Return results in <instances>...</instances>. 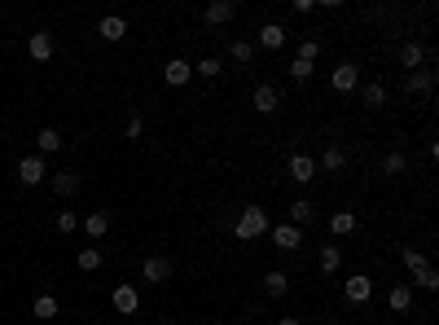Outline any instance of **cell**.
<instances>
[{
    "label": "cell",
    "mask_w": 439,
    "mask_h": 325,
    "mask_svg": "<svg viewBox=\"0 0 439 325\" xmlns=\"http://www.w3.org/2000/svg\"><path fill=\"white\" fill-rule=\"evenodd\" d=\"M273 229V220H268V211L264 207H242L238 211V220H233V233H238V242H255V238H264Z\"/></svg>",
    "instance_id": "cell-1"
},
{
    "label": "cell",
    "mask_w": 439,
    "mask_h": 325,
    "mask_svg": "<svg viewBox=\"0 0 439 325\" xmlns=\"http://www.w3.org/2000/svg\"><path fill=\"white\" fill-rule=\"evenodd\" d=\"M110 304H115L119 316H132V312L141 308V290H137L132 282H119V286L110 290Z\"/></svg>",
    "instance_id": "cell-2"
},
{
    "label": "cell",
    "mask_w": 439,
    "mask_h": 325,
    "mask_svg": "<svg viewBox=\"0 0 439 325\" xmlns=\"http://www.w3.org/2000/svg\"><path fill=\"white\" fill-rule=\"evenodd\" d=\"M329 88L334 92H356L360 88V66L356 62H339V66L329 70Z\"/></svg>",
    "instance_id": "cell-3"
},
{
    "label": "cell",
    "mask_w": 439,
    "mask_h": 325,
    "mask_svg": "<svg viewBox=\"0 0 439 325\" xmlns=\"http://www.w3.org/2000/svg\"><path fill=\"white\" fill-rule=\"evenodd\" d=\"M286 40H290V31L281 27V22H264L260 36H255L250 44H255V48H268V53H277V48H286Z\"/></svg>",
    "instance_id": "cell-4"
},
{
    "label": "cell",
    "mask_w": 439,
    "mask_h": 325,
    "mask_svg": "<svg viewBox=\"0 0 439 325\" xmlns=\"http://www.w3.org/2000/svg\"><path fill=\"white\" fill-rule=\"evenodd\" d=\"M343 294H347V304H369V299H374V277L351 272V277L343 282Z\"/></svg>",
    "instance_id": "cell-5"
},
{
    "label": "cell",
    "mask_w": 439,
    "mask_h": 325,
    "mask_svg": "<svg viewBox=\"0 0 439 325\" xmlns=\"http://www.w3.org/2000/svg\"><path fill=\"white\" fill-rule=\"evenodd\" d=\"M18 181L22 185H44L48 181V167H44V154H27L18 163Z\"/></svg>",
    "instance_id": "cell-6"
},
{
    "label": "cell",
    "mask_w": 439,
    "mask_h": 325,
    "mask_svg": "<svg viewBox=\"0 0 439 325\" xmlns=\"http://www.w3.org/2000/svg\"><path fill=\"white\" fill-rule=\"evenodd\" d=\"M141 277H145L149 286H167V282H171V260H167V255H149L145 268H141Z\"/></svg>",
    "instance_id": "cell-7"
},
{
    "label": "cell",
    "mask_w": 439,
    "mask_h": 325,
    "mask_svg": "<svg viewBox=\"0 0 439 325\" xmlns=\"http://www.w3.org/2000/svg\"><path fill=\"white\" fill-rule=\"evenodd\" d=\"M250 106L260 110V114H277V110H281V92H277L273 84H255V92H250Z\"/></svg>",
    "instance_id": "cell-8"
},
{
    "label": "cell",
    "mask_w": 439,
    "mask_h": 325,
    "mask_svg": "<svg viewBox=\"0 0 439 325\" xmlns=\"http://www.w3.org/2000/svg\"><path fill=\"white\" fill-rule=\"evenodd\" d=\"M233 18H238V5H233V0H216V5L202 9V22H206V27H224V22H233Z\"/></svg>",
    "instance_id": "cell-9"
},
{
    "label": "cell",
    "mask_w": 439,
    "mask_h": 325,
    "mask_svg": "<svg viewBox=\"0 0 439 325\" xmlns=\"http://www.w3.org/2000/svg\"><path fill=\"white\" fill-rule=\"evenodd\" d=\"M400 62H404V70H422V66L430 62V48H426L422 40H408V44L400 48Z\"/></svg>",
    "instance_id": "cell-10"
},
{
    "label": "cell",
    "mask_w": 439,
    "mask_h": 325,
    "mask_svg": "<svg viewBox=\"0 0 439 325\" xmlns=\"http://www.w3.org/2000/svg\"><path fill=\"white\" fill-rule=\"evenodd\" d=\"M273 246H277V251H299V246H303V229H295V224H277V229H273Z\"/></svg>",
    "instance_id": "cell-11"
},
{
    "label": "cell",
    "mask_w": 439,
    "mask_h": 325,
    "mask_svg": "<svg viewBox=\"0 0 439 325\" xmlns=\"http://www.w3.org/2000/svg\"><path fill=\"white\" fill-rule=\"evenodd\" d=\"M163 80H167L171 88H185V84L194 80V66H189L185 58H171V62L163 66Z\"/></svg>",
    "instance_id": "cell-12"
},
{
    "label": "cell",
    "mask_w": 439,
    "mask_h": 325,
    "mask_svg": "<svg viewBox=\"0 0 439 325\" xmlns=\"http://www.w3.org/2000/svg\"><path fill=\"white\" fill-rule=\"evenodd\" d=\"M97 36H101V40H106V44H119V40L127 36V22H123L119 14H106V18H101V22H97Z\"/></svg>",
    "instance_id": "cell-13"
},
{
    "label": "cell",
    "mask_w": 439,
    "mask_h": 325,
    "mask_svg": "<svg viewBox=\"0 0 439 325\" xmlns=\"http://www.w3.org/2000/svg\"><path fill=\"white\" fill-rule=\"evenodd\" d=\"M53 31H36L31 40H27V53H31V62H48V58H53Z\"/></svg>",
    "instance_id": "cell-14"
},
{
    "label": "cell",
    "mask_w": 439,
    "mask_h": 325,
    "mask_svg": "<svg viewBox=\"0 0 439 325\" xmlns=\"http://www.w3.org/2000/svg\"><path fill=\"white\" fill-rule=\"evenodd\" d=\"M317 171H321V167H317V159H307V154H295V159H290V181H295V185L317 181Z\"/></svg>",
    "instance_id": "cell-15"
},
{
    "label": "cell",
    "mask_w": 439,
    "mask_h": 325,
    "mask_svg": "<svg viewBox=\"0 0 439 325\" xmlns=\"http://www.w3.org/2000/svg\"><path fill=\"white\" fill-rule=\"evenodd\" d=\"M80 229H84L92 242H97V238H106V233H110V211H88V215L80 220Z\"/></svg>",
    "instance_id": "cell-16"
},
{
    "label": "cell",
    "mask_w": 439,
    "mask_h": 325,
    "mask_svg": "<svg viewBox=\"0 0 439 325\" xmlns=\"http://www.w3.org/2000/svg\"><path fill=\"white\" fill-rule=\"evenodd\" d=\"M435 88V70H408L404 75V92L418 97V92H430Z\"/></svg>",
    "instance_id": "cell-17"
},
{
    "label": "cell",
    "mask_w": 439,
    "mask_h": 325,
    "mask_svg": "<svg viewBox=\"0 0 439 325\" xmlns=\"http://www.w3.org/2000/svg\"><path fill=\"white\" fill-rule=\"evenodd\" d=\"M48 185H53V193H58V198L80 193V176H75V171H48Z\"/></svg>",
    "instance_id": "cell-18"
},
{
    "label": "cell",
    "mask_w": 439,
    "mask_h": 325,
    "mask_svg": "<svg viewBox=\"0 0 439 325\" xmlns=\"http://www.w3.org/2000/svg\"><path fill=\"white\" fill-rule=\"evenodd\" d=\"M286 224H295V229H303V224H312V215H317V207L312 203H307V198H295V203L286 207Z\"/></svg>",
    "instance_id": "cell-19"
},
{
    "label": "cell",
    "mask_w": 439,
    "mask_h": 325,
    "mask_svg": "<svg viewBox=\"0 0 439 325\" xmlns=\"http://www.w3.org/2000/svg\"><path fill=\"white\" fill-rule=\"evenodd\" d=\"M356 224H360L356 211H334V215H329V233H334V238H351Z\"/></svg>",
    "instance_id": "cell-20"
},
{
    "label": "cell",
    "mask_w": 439,
    "mask_h": 325,
    "mask_svg": "<svg viewBox=\"0 0 439 325\" xmlns=\"http://www.w3.org/2000/svg\"><path fill=\"white\" fill-rule=\"evenodd\" d=\"M356 92H360V106H365V110H382L386 106V88L382 84H360Z\"/></svg>",
    "instance_id": "cell-21"
},
{
    "label": "cell",
    "mask_w": 439,
    "mask_h": 325,
    "mask_svg": "<svg viewBox=\"0 0 439 325\" xmlns=\"http://www.w3.org/2000/svg\"><path fill=\"white\" fill-rule=\"evenodd\" d=\"M317 167H325V171H343V167H347V149H343V145H325V154H321Z\"/></svg>",
    "instance_id": "cell-22"
},
{
    "label": "cell",
    "mask_w": 439,
    "mask_h": 325,
    "mask_svg": "<svg viewBox=\"0 0 439 325\" xmlns=\"http://www.w3.org/2000/svg\"><path fill=\"white\" fill-rule=\"evenodd\" d=\"M31 312L40 316V321H58V312H62V304L53 294H36V304H31Z\"/></svg>",
    "instance_id": "cell-23"
},
{
    "label": "cell",
    "mask_w": 439,
    "mask_h": 325,
    "mask_svg": "<svg viewBox=\"0 0 439 325\" xmlns=\"http://www.w3.org/2000/svg\"><path fill=\"white\" fill-rule=\"evenodd\" d=\"M386 304H391V312H408L413 308V286H391Z\"/></svg>",
    "instance_id": "cell-24"
},
{
    "label": "cell",
    "mask_w": 439,
    "mask_h": 325,
    "mask_svg": "<svg viewBox=\"0 0 439 325\" xmlns=\"http://www.w3.org/2000/svg\"><path fill=\"white\" fill-rule=\"evenodd\" d=\"M36 145H40V154H58V149H62V132L58 128H40Z\"/></svg>",
    "instance_id": "cell-25"
},
{
    "label": "cell",
    "mask_w": 439,
    "mask_h": 325,
    "mask_svg": "<svg viewBox=\"0 0 439 325\" xmlns=\"http://www.w3.org/2000/svg\"><path fill=\"white\" fill-rule=\"evenodd\" d=\"M317 264H321V272H339L343 268V251H339V246H321Z\"/></svg>",
    "instance_id": "cell-26"
},
{
    "label": "cell",
    "mask_w": 439,
    "mask_h": 325,
    "mask_svg": "<svg viewBox=\"0 0 439 325\" xmlns=\"http://www.w3.org/2000/svg\"><path fill=\"white\" fill-rule=\"evenodd\" d=\"M264 290H268L273 299H281V294H286V290H290V277H286V272H281V268H273V272H268V277H264Z\"/></svg>",
    "instance_id": "cell-27"
},
{
    "label": "cell",
    "mask_w": 439,
    "mask_h": 325,
    "mask_svg": "<svg viewBox=\"0 0 439 325\" xmlns=\"http://www.w3.org/2000/svg\"><path fill=\"white\" fill-rule=\"evenodd\" d=\"M228 58H233L238 66L255 62V44H250V40H233V44H228Z\"/></svg>",
    "instance_id": "cell-28"
},
{
    "label": "cell",
    "mask_w": 439,
    "mask_h": 325,
    "mask_svg": "<svg viewBox=\"0 0 439 325\" xmlns=\"http://www.w3.org/2000/svg\"><path fill=\"white\" fill-rule=\"evenodd\" d=\"M382 171H386V176H404V171H408V159L400 154V149H391V154L382 159Z\"/></svg>",
    "instance_id": "cell-29"
},
{
    "label": "cell",
    "mask_w": 439,
    "mask_h": 325,
    "mask_svg": "<svg viewBox=\"0 0 439 325\" xmlns=\"http://www.w3.org/2000/svg\"><path fill=\"white\" fill-rule=\"evenodd\" d=\"M413 286H418V290H439V272L426 264V268H418V272H413Z\"/></svg>",
    "instance_id": "cell-30"
},
{
    "label": "cell",
    "mask_w": 439,
    "mask_h": 325,
    "mask_svg": "<svg viewBox=\"0 0 439 325\" xmlns=\"http://www.w3.org/2000/svg\"><path fill=\"white\" fill-rule=\"evenodd\" d=\"M400 264H404L408 272H418V268H426V255L418 251V246H404V251H400Z\"/></svg>",
    "instance_id": "cell-31"
},
{
    "label": "cell",
    "mask_w": 439,
    "mask_h": 325,
    "mask_svg": "<svg viewBox=\"0 0 439 325\" xmlns=\"http://www.w3.org/2000/svg\"><path fill=\"white\" fill-rule=\"evenodd\" d=\"M80 268H84V272H97V268H101V246H84V251H80Z\"/></svg>",
    "instance_id": "cell-32"
},
{
    "label": "cell",
    "mask_w": 439,
    "mask_h": 325,
    "mask_svg": "<svg viewBox=\"0 0 439 325\" xmlns=\"http://www.w3.org/2000/svg\"><path fill=\"white\" fill-rule=\"evenodd\" d=\"M220 70H224L220 58H202V62L194 66V75H202V80H220Z\"/></svg>",
    "instance_id": "cell-33"
},
{
    "label": "cell",
    "mask_w": 439,
    "mask_h": 325,
    "mask_svg": "<svg viewBox=\"0 0 439 325\" xmlns=\"http://www.w3.org/2000/svg\"><path fill=\"white\" fill-rule=\"evenodd\" d=\"M286 70H290V80H295V84H307V80H312V62H303V58H295Z\"/></svg>",
    "instance_id": "cell-34"
},
{
    "label": "cell",
    "mask_w": 439,
    "mask_h": 325,
    "mask_svg": "<svg viewBox=\"0 0 439 325\" xmlns=\"http://www.w3.org/2000/svg\"><path fill=\"white\" fill-rule=\"evenodd\" d=\"M295 58H303V62H317L321 58V40H299V53Z\"/></svg>",
    "instance_id": "cell-35"
},
{
    "label": "cell",
    "mask_w": 439,
    "mask_h": 325,
    "mask_svg": "<svg viewBox=\"0 0 439 325\" xmlns=\"http://www.w3.org/2000/svg\"><path fill=\"white\" fill-rule=\"evenodd\" d=\"M80 229V215L75 211H58V233H75Z\"/></svg>",
    "instance_id": "cell-36"
},
{
    "label": "cell",
    "mask_w": 439,
    "mask_h": 325,
    "mask_svg": "<svg viewBox=\"0 0 439 325\" xmlns=\"http://www.w3.org/2000/svg\"><path fill=\"white\" fill-rule=\"evenodd\" d=\"M123 132H127V141H137V137L145 132V119H141V114H132V119H127V128H123Z\"/></svg>",
    "instance_id": "cell-37"
},
{
    "label": "cell",
    "mask_w": 439,
    "mask_h": 325,
    "mask_svg": "<svg viewBox=\"0 0 439 325\" xmlns=\"http://www.w3.org/2000/svg\"><path fill=\"white\" fill-rule=\"evenodd\" d=\"M277 325H303V321H299V316H281Z\"/></svg>",
    "instance_id": "cell-38"
}]
</instances>
